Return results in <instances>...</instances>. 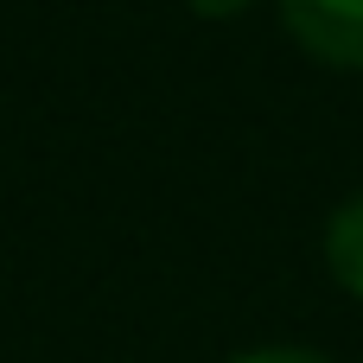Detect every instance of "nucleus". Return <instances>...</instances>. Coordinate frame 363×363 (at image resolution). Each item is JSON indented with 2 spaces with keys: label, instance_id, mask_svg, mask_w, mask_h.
<instances>
[{
  "label": "nucleus",
  "instance_id": "obj_1",
  "mask_svg": "<svg viewBox=\"0 0 363 363\" xmlns=\"http://www.w3.org/2000/svg\"><path fill=\"white\" fill-rule=\"evenodd\" d=\"M281 13L306 51L363 70V0H281Z\"/></svg>",
  "mask_w": 363,
  "mask_h": 363
},
{
  "label": "nucleus",
  "instance_id": "obj_2",
  "mask_svg": "<svg viewBox=\"0 0 363 363\" xmlns=\"http://www.w3.org/2000/svg\"><path fill=\"white\" fill-rule=\"evenodd\" d=\"M325 262H332V274H338V281L363 300V191H357V198H345V204L332 211V230H325Z\"/></svg>",
  "mask_w": 363,
  "mask_h": 363
},
{
  "label": "nucleus",
  "instance_id": "obj_3",
  "mask_svg": "<svg viewBox=\"0 0 363 363\" xmlns=\"http://www.w3.org/2000/svg\"><path fill=\"white\" fill-rule=\"evenodd\" d=\"M236 363H332V357H319V351H294V345H281V351H255V357H236Z\"/></svg>",
  "mask_w": 363,
  "mask_h": 363
}]
</instances>
